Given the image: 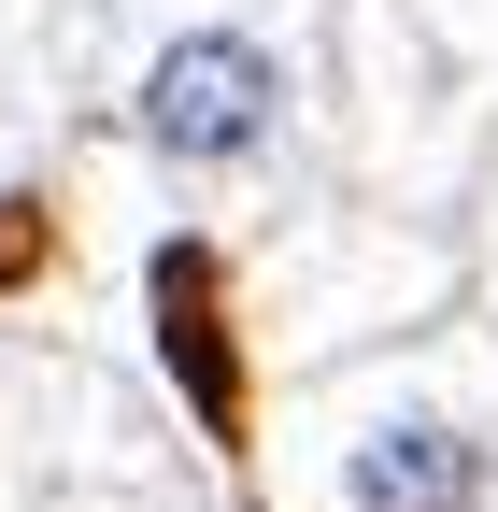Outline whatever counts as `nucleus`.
<instances>
[{"label": "nucleus", "mask_w": 498, "mask_h": 512, "mask_svg": "<svg viewBox=\"0 0 498 512\" xmlns=\"http://www.w3.org/2000/svg\"><path fill=\"white\" fill-rule=\"evenodd\" d=\"M129 143L157 171H257L285 143V57H271V29H242V15L171 29L143 57V86H129Z\"/></svg>", "instance_id": "1"}, {"label": "nucleus", "mask_w": 498, "mask_h": 512, "mask_svg": "<svg viewBox=\"0 0 498 512\" xmlns=\"http://www.w3.org/2000/svg\"><path fill=\"white\" fill-rule=\"evenodd\" d=\"M342 512H498V427L456 399H385L328 441Z\"/></svg>", "instance_id": "2"}]
</instances>
